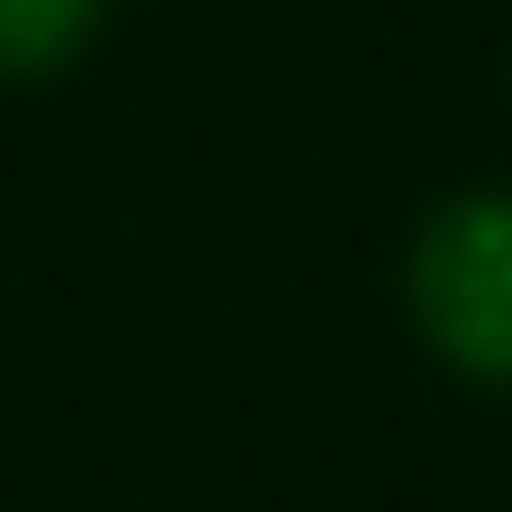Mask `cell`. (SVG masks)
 I'll return each mask as SVG.
<instances>
[{"label":"cell","instance_id":"cell-2","mask_svg":"<svg viewBox=\"0 0 512 512\" xmlns=\"http://www.w3.org/2000/svg\"><path fill=\"white\" fill-rule=\"evenodd\" d=\"M96 0H0V72H40L80 48Z\"/></svg>","mask_w":512,"mask_h":512},{"label":"cell","instance_id":"cell-1","mask_svg":"<svg viewBox=\"0 0 512 512\" xmlns=\"http://www.w3.org/2000/svg\"><path fill=\"white\" fill-rule=\"evenodd\" d=\"M416 320L464 368L512 384V200L480 192L424 224L416 240Z\"/></svg>","mask_w":512,"mask_h":512}]
</instances>
